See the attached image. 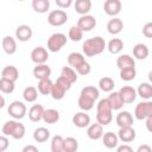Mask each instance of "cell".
I'll return each mask as SVG.
<instances>
[{"label":"cell","instance_id":"6da1fadb","mask_svg":"<svg viewBox=\"0 0 152 152\" xmlns=\"http://www.w3.org/2000/svg\"><path fill=\"white\" fill-rule=\"evenodd\" d=\"M100 96V91L96 87L94 86H87L84 88H82L80 96H78V107L83 110V112H88L90 109H93L95 101L99 99Z\"/></svg>","mask_w":152,"mask_h":152},{"label":"cell","instance_id":"7a4b0ae2","mask_svg":"<svg viewBox=\"0 0 152 152\" xmlns=\"http://www.w3.org/2000/svg\"><path fill=\"white\" fill-rule=\"evenodd\" d=\"M106 45L107 44L102 37L95 36V37L89 38L86 42H83L82 51H83V55H86L87 57H93V56L102 53L106 49Z\"/></svg>","mask_w":152,"mask_h":152},{"label":"cell","instance_id":"3957f363","mask_svg":"<svg viewBox=\"0 0 152 152\" xmlns=\"http://www.w3.org/2000/svg\"><path fill=\"white\" fill-rule=\"evenodd\" d=\"M2 133L5 137H12L13 139L19 140L25 135V126L17 120H8L2 126Z\"/></svg>","mask_w":152,"mask_h":152},{"label":"cell","instance_id":"277c9868","mask_svg":"<svg viewBox=\"0 0 152 152\" xmlns=\"http://www.w3.org/2000/svg\"><path fill=\"white\" fill-rule=\"evenodd\" d=\"M71 88V84L62 76H59L52 84L51 93L50 95L52 96L53 100H62L65 95V93Z\"/></svg>","mask_w":152,"mask_h":152},{"label":"cell","instance_id":"5b68a950","mask_svg":"<svg viewBox=\"0 0 152 152\" xmlns=\"http://www.w3.org/2000/svg\"><path fill=\"white\" fill-rule=\"evenodd\" d=\"M66 36L64 33L57 32L49 37L48 39V50L50 52H58L65 44H66Z\"/></svg>","mask_w":152,"mask_h":152},{"label":"cell","instance_id":"8992f818","mask_svg":"<svg viewBox=\"0 0 152 152\" xmlns=\"http://www.w3.org/2000/svg\"><path fill=\"white\" fill-rule=\"evenodd\" d=\"M7 112L14 120H21L23 118H25V115L27 113V108H26L24 102L13 101L12 103H10V106L7 108Z\"/></svg>","mask_w":152,"mask_h":152},{"label":"cell","instance_id":"52a82bcc","mask_svg":"<svg viewBox=\"0 0 152 152\" xmlns=\"http://www.w3.org/2000/svg\"><path fill=\"white\" fill-rule=\"evenodd\" d=\"M152 115V102L148 101H142L139 102L135 108H134V118L137 120H145L146 118Z\"/></svg>","mask_w":152,"mask_h":152},{"label":"cell","instance_id":"ba28073f","mask_svg":"<svg viewBox=\"0 0 152 152\" xmlns=\"http://www.w3.org/2000/svg\"><path fill=\"white\" fill-rule=\"evenodd\" d=\"M68 21V14L63 10H53L48 15V23L51 26H62Z\"/></svg>","mask_w":152,"mask_h":152},{"label":"cell","instance_id":"9c48e42d","mask_svg":"<svg viewBox=\"0 0 152 152\" xmlns=\"http://www.w3.org/2000/svg\"><path fill=\"white\" fill-rule=\"evenodd\" d=\"M96 19L95 17L90 15V14H86V15H81L80 19L77 20V27L82 31V32H89L93 28H95L96 26Z\"/></svg>","mask_w":152,"mask_h":152},{"label":"cell","instance_id":"30bf717a","mask_svg":"<svg viewBox=\"0 0 152 152\" xmlns=\"http://www.w3.org/2000/svg\"><path fill=\"white\" fill-rule=\"evenodd\" d=\"M49 59V52L43 46H37L31 51V61L37 64H46Z\"/></svg>","mask_w":152,"mask_h":152},{"label":"cell","instance_id":"8fae6325","mask_svg":"<svg viewBox=\"0 0 152 152\" xmlns=\"http://www.w3.org/2000/svg\"><path fill=\"white\" fill-rule=\"evenodd\" d=\"M121 1L120 0H106L103 4V11L109 17H116L121 12Z\"/></svg>","mask_w":152,"mask_h":152},{"label":"cell","instance_id":"7c38bea8","mask_svg":"<svg viewBox=\"0 0 152 152\" xmlns=\"http://www.w3.org/2000/svg\"><path fill=\"white\" fill-rule=\"evenodd\" d=\"M119 94L124 101L125 104H129V103H133L137 99V90L131 87V86H124L120 90H119Z\"/></svg>","mask_w":152,"mask_h":152},{"label":"cell","instance_id":"4fadbf2b","mask_svg":"<svg viewBox=\"0 0 152 152\" xmlns=\"http://www.w3.org/2000/svg\"><path fill=\"white\" fill-rule=\"evenodd\" d=\"M32 34H33L32 28L28 25L23 24L15 28V38L19 42H28L32 38Z\"/></svg>","mask_w":152,"mask_h":152},{"label":"cell","instance_id":"5bb4252c","mask_svg":"<svg viewBox=\"0 0 152 152\" xmlns=\"http://www.w3.org/2000/svg\"><path fill=\"white\" fill-rule=\"evenodd\" d=\"M118 139L121 140L122 142H132L135 139V129L131 126V127H121L118 132Z\"/></svg>","mask_w":152,"mask_h":152},{"label":"cell","instance_id":"9a60e30c","mask_svg":"<svg viewBox=\"0 0 152 152\" xmlns=\"http://www.w3.org/2000/svg\"><path fill=\"white\" fill-rule=\"evenodd\" d=\"M133 121H134L133 120V115L127 110L120 112L116 115V119H115V122L120 128L121 127H131L133 125Z\"/></svg>","mask_w":152,"mask_h":152},{"label":"cell","instance_id":"2e32d148","mask_svg":"<svg viewBox=\"0 0 152 152\" xmlns=\"http://www.w3.org/2000/svg\"><path fill=\"white\" fill-rule=\"evenodd\" d=\"M50 75H51V68L48 64H37L33 68V76L39 81L50 78Z\"/></svg>","mask_w":152,"mask_h":152},{"label":"cell","instance_id":"e0dca14e","mask_svg":"<svg viewBox=\"0 0 152 152\" xmlns=\"http://www.w3.org/2000/svg\"><path fill=\"white\" fill-rule=\"evenodd\" d=\"M72 124L78 128H86L90 125V116L86 112H78L72 116Z\"/></svg>","mask_w":152,"mask_h":152},{"label":"cell","instance_id":"ac0fdd59","mask_svg":"<svg viewBox=\"0 0 152 152\" xmlns=\"http://www.w3.org/2000/svg\"><path fill=\"white\" fill-rule=\"evenodd\" d=\"M86 58L84 55L81 52H71L68 56V64L70 65V68H72L74 70L78 69L83 63H86Z\"/></svg>","mask_w":152,"mask_h":152},{"label":"cell","instance_id":"d6986e66","mask_svg":"<svg viewBox=\"0 0 152 152\" xmlns=\"http://www.w3.org/2000/svg\"><path fill=\"white\" fill-rule=\"evenodd\" d=\"M87 135L91 140H99L103 135V126L100 124H91L87 127Z\"/></svg>","mask_w":152,"mask_h":152},{"label":"cell","instance_id":"ffe728a7","mask_svg":"<svg viewBox=\"0 0 152 152\" xmlns=\"http://www.w3.org/2000/svg\"><path fill=\"white\" fill-rule=\"evenodd\" d=\"M1 45H2L5 53H7V55H13L17 51V42L12 36H5L2 38Z\"/></svg>","mask_w":152,"mask_h":152},{"label":"cell","instance_id":"44dd1931","mask_svg":"<svg viewBox=\"0 0 152 152\" xmlns=\"http://www.w3.org/2000/svg\"><path fill=\"white\" fill-rule=\"evenodd\" d=\"M124 28V23L121 19L114 17L113 19H110L108 23H107V31L108 33L115 36V34H119Z\"/></svg>","mask_w":152,"mask_h":152},{"label":"cell","instance_id":"7402d4cb","mask_svg":"<svg viewBox=\"0 0 152 152\" xmlns=\"http://www.w3.org/2000/svg\"><path fill=\"white\" fill-rule=\"evenodd\" d=\"M1 78L8 80V81L15 83V81L19 78V71L14 65H7L1 71Z\"/></svg>","mask_w":152,"mask_h":152},{"label":"cell","instance_id":"603a6c76","mask_svg":"<svg viewBox=\"0 0 152 152\" xmlns=\"http://www.w3.org/2000/svg\"><path fill=\"white\" fill-rule=\"evenodd\" d=\"M107 100H108V102H109V104H110L113 110H120L125 104L122 99H121V96H120V94H119V91H110L108 97H107Z\"/></svg>","mask_w":152,"mask_h":152},{"label":"cell","instance_id":"cb8c5ba5","mask_svg":"<svg viewBox=\"0 0 152 152\" xmlns=\"http://www.w3.org/2000/svg\"><path fill=\"white\" fill-rule=\"evenodd\" d=\"M44 107L42 104H33L30 109H28V119L32 122H38L42 120L43 118V113H44Z\"/></svg>","mask_w":152,"mask_h":152},{"label":"cell","instance_id":"d4e9b609","mask_svg":"<svg viewBox=\"0 0 152 152\" xmlns=\"http://www.w3.org/2000/svg\"><path fill=\"white\" fill-rule=\"evenodd\" d=\"M101 139H102L103 145L107 148H115L118 146V142H119L118 135L114 132H106V133H103Z\"/></svg>","mask_w":152,"mask_h":152},{"label":"cell","instance_id":"484cf974","mask_svg":"<svg viewBox=\"0 0 152 152\" xmlns=\"http://www.w3.org/2000/svg\"><path fill=\"white\" fill-rule=\"evenodd\" d=\"M116 65L120 70L125 68H135V61L129 55H120L116 59Z\"/></svg>","mask_w":152,"mask_h":152},{"label":"cell","instance_id":"4316f807","mask_svg":"<svg viewBox=\"0 0 152 152\" xmlns=\"http://www.w3.org/2000/svg\"><path fill=\"white\" fill-rule=\"evenodd\" d=\"M42 120L45 122V124H56L58 120H59V112L57 109H53V108H49V109H45L44 113H43V118Z\"/></svg>","mask_w":152,"mask_h":152},{"label":"cell","instance_id":"83f0119b","mask_svg":"<svg viewBox=\"0 0 152 152\" xmlns=\"http://www.w3.org/2000/svg\"><path fill=\"white\" fill-rule=\"evenodd\" d=\"M74 7L78 14L86 15L91 10V1L90 0H76L74 4Z\"/></svg>","mask_w":152,"mask_h":152},{"label":"cell","instance_id":"f1b7e54d","mask_svg":"<svg viewBox=\"0 0 152 152\" xmlns=\"http://www.w3.org/2000/svg\"><path fill=\"white\" fill-rule=\"evenodd\" d=\"M137 95H139L141 99L148 101L152 97V87L148 82H142L138 86L137 89Z\"/></svg>","mask_w":152,"mask_h":152},{"label":"cell","instance_id":"f546056e","mask_svg":"<svg viewBox=\"0 0 152 152\" xmlns=\"http://www.w3.org/2000/svg\"><path fill=\"white\" fill-rule=\"evenodd\" d=\"M148 53H150V50H148V48H147L146 44L138 43L133 48V56L137 59H146L147 56H148Z\"/></svg>","mask_w":152,"mask_h":152},{"label":"cell","instance_id":"4dcf8cb0","mask_svg":"<svg viewBox=\"0 0 152 152\" xmlns=\"http://www.w3.org/2000/svg\"><path fill=\"white\" fill-rule=\"evenodd\" d=\"M106 48L108 49V51L113 55H118L121 52V50L124 49V42L120 38H112L108 44L106 45Z\"/></svg>","mask_w":152,"mask_h":152},{"label":"cell","instance_id":"1f68e13d","mask_svg":"<svg viewBox=\"0 0 152 152\" xmlns=\"http://www.w3.org/2000/svg\"><path fill=\"white\" fill-rule=\"evenodd\" d=\"M61 76L64 77L71 86H72V84L77 81V78H78L77 72H76L72 68H70V66H63V68H62V71H61Z\"/></svg>","mask_w":152,"mask_h":152},{"label":"cell","instance_id":"d6a6232c","mask_svg":"<svg viewBox=\"0 0 152 152\" xmlns=\"http://www.w3.org/2000/svg\"><path fill=\"white\" fill-rule=\"evenodd\" d=\"M50 138V131L45 127H38L33 131V139L37 142H45Z\"/></svg>","mask_w":152,"mask_h":152},{"label":"cell","instance_id":"836d02e7","mask_svg":"<svg viewBox=\"0 0 152 152\" xmlns=\"http://www.w3.org/2000/svg\"><path fill=\"white\" fill-rule=\"evenodd\" d=\"M78 141L72 137H68L63 139V152H77Z\"/></svg>","mask_w":152,"mask_h":152},{"label":"cell","instance_id":"e575fe53","mask_svg":"<svg viewBox=\"0 0 152 152\" xmlns=\"http://www.w3.org/2000/svg\"><path fill=\"white\" fill-rule=\"evenodd\" d=\"M114 86H115V84H114L113 78H110V77H108V76H104V77H102V78L99 80V88H100V90H102V91H104V93H110V91H113Z\"/></svg>","mask_w":152,"mask_h":152},{"label":"cell","instance_id":"d590c367","mask_svg":"<svg viewBox=\"0 0 152 152\" xmlns=\"http://www.w3.org/2000/svg\"><path fill=\"white\" fill-rule=\"evenodd\" d=\"M32 8L37 13H46L50 8V1L49 0H33Z\"/></svg>","mask_w":152,"mask_h":152},{"label":"cell","instance_id":"8d00e7d4","mask_svg":"<svg viewBox=\"0 0 152 152\" xmlns=\"http://www.w3.org/2000/svg\"><path fill=\"white\" fill-rule=\"evenodd\" d=\"M23 97L28 103L34 102L37 100V97H38V90H37V88L31 87V86L30 87H26L24 89V91H23Z\"/></svg>","mask_w":152,"mask_h":152},{"label":"cell","instance_id":"74e56055","mask_svg":"<svg viewBox=\"0 0 152 152\" xmlns=\"http://www.w3.org/2000/svg\"><path fill=\"white\" fill-rule=\"evenodd\" d=\"M52 84H53V82H52L50 78L40 80V81L38 82V88H37V90H38L42 95H50Z\"/></svg>","mask_w":152,"mask_h":152},{"label":"cell","instance_id":"f35d334b","mask_svg":"<svg viewBox=\"0 0 152 152\" xmlns=\"http://www.w3.org/2000/svg\"><path fill=\"white\" fill-rule=\"evenodd\" d=\"M137 76V70L135 68H125V69H121L120 70V78L126 81V82H129V81H133Z\"/></svg>","mask_w":152,"mask_h":152},{"label":"cell","instance_id":"ab89813d","mask_svg":"<svg viewBox=\"0 0 152 152\" xmlns=\"http://www.w3.org/2000/svg\"><path fill=\"white\" fill-rule=\"evenodd\" d=\"M68 38H69L70 40H72V42H80V40L83 38V32H82L76 25H74V26H71V27L69 28Z\"/></svg>","mask_w":152,"mask_h":152},{"label":"cell","instance_id":"60d3db41","mask_svg":"<svg viewBox=\"0 0 152 152\" xmlns=\"http://www.w3.org/2000/svg\"><path fill=\"white\" fill-rule=\"evenodd\" d=\"M63 139L61 135H53L51 139V152H63Z\"/></svg>","mask_w":152,"mask_h":152},{"label":"cell","instance_id":"b9f144b4","mask_svg":"<svg viewBox=\"0 0 152 152\" xmlns=\"http://www.w3.org/2000/svg\"><path fill=\"white\" fill-rule=\"evenodd\" d=\"M14 82H11L5 78H0V91L4 94H11L14 91Z\"/></svg>","mask_w":152,"mask_h":152},{"label":"cell","instance_id":"7bdbcfd3","mask_svg":"<svg viewBox=\"0 0 152 152\" xmlns=\"http://www.w3.org/2000/svg\"><path fill=\"white\" fill-rule=\"evenodd\" d=\"M113 109L108 102L107 99H101L96 106V113H101V114H106V113H112Z\"/></svg>","mask_w":152,"mask_h":152},{"label":"cell","instance_id":"ee69618b","mask_svg":"<svg viewBox=\"0 0 152 152\" xmlns=\"http://www.w3.org/2000/svg\"><path fill=\"white\" fill-rule=\"evenodd\" d=\"M113 120V114L112 113H106V114H101V113H96V121L97 124H100L101 126H107L112 122Z\"/></svg>","mask_w":152,"mask_h":152},{"label":"cell","instance_id":"f6af8a7d","mask_svg":"<svg viewBox=\"0 0 152 152\" xmlns=\"http://www.w3.org/2000/svg\"><path fill=\"white\" fill-rule=\"evenodd\" d=\"M75 71H76L78 75L86 76V75H88V74L91 71V66H90V64H89L88 62H86V63H83L78 69H76Z\"/></svg>","mask_w":152,"mask_h":152},{"label":"cell","instance_id":"bcb514c9","mask_svg":"<svg viewBox=\"0 0 152 152\" xmlns=\"http://www.w3.org/2000/svg\"><path fill=\"white\" fill-rule=\"evenodd\" d=\"M142 34L146 38H152V23H146L142 27Z\"/></svg>","mask_w":152,"mask_h":152},{"label":"cell","instance_id":"7dc6e473","mask_svg":"<svg viewBox=\"0 0 152 152\" xmlns=\"http://www.w3.org/2000/svg\"><path fill=\"white\" fill-rule=\"evenodd\" d=\"M10 146V140L5 135H0V152H4Z\"/></svg>","mask_w":152,"mask_h":152},{"label":"cell","instance_id":"c3c4849f","mask_svg":"<svg viewBox=\"0 0 152 152\" xmlns=\"http://www.w3.org/2000/svg\"><path fill=\"white\" fill-rule=\"evenodd\" d=\"M55 2L59 8H68L72 5V0H56Z\"/></svg>","mask_w":152,"mask_h":152},{"label":"cell","instance_id":"681fc988","mask_svg":"<svg viewBox=\"0 0 152 152\" xmlns=\"http://www.w3.org/2000/svg\"><path fill=\"white\" fill-rule=\"evenodd\" d=\"M116 152H134L133 148L127 145V144H122L120 146H116Z\"/></svg>","mask_w":152,"mask_h":152},{"label":"cell","instance_id":"f907efd6","mask_svg":"<svg viewBox=\"0 0 152 152\" xmlns=\"http://www.w3.org/2000/svg\"><path fill=\"white\" fill-rule=\"evenodd\" d=\"M137 152H152V148H151L150 145H147V144H142V145H140V146L138 147Z\"/></svg>","mask_w":152,"mask_h":152},{"label":"cell","instance_id":"816d5d0a","mask_svg":"<svg viewBox=\"0 0 152 152\" xmlns=\"http://www.w3.org/2000/svg\"><path fill=\"white\" fill-rule=\"evenodd\" d=\"M21 152H39V151L34 145H26V146H24Z\"/></svg>","mask_w":152,"mask_h":152},{"label":"cell","instance_id":"f5cc1de1","mask_svg":"<svg viewBox=\"0 0 152 152\" xmlns=\"http://www.w3.org/2000/svg\"><path fill=\"white\" fill-rule=\"evenodd\" d=\"M146 120V127H147V131H152V128H151V122H152V115L151 116H148V118H146L145 119Z\"/></svg>","mask_w":152,"mask_h":152},{"label":"cell","instance_id":"db71d44e","mask_svg":"<svg viewBox=\"0 0 152 152\" xmlns=\"http://www.w3.org/2000/svg\"><path fill=\"white\" fill-rule=\"evenodd\" d=\"M5 103H6V101H5V97L0 94V108H4L5 107Z\"/></svg>","mask_w":152,"mask_h":152}]
</instances>
